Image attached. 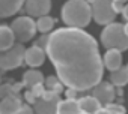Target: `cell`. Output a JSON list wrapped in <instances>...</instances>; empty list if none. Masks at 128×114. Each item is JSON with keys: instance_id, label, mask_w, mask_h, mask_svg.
<instances>
[{"instance_id": "6da1fadb", "label": "cell", "mask_w": 128, "mask_h": 114, "mask_svg": "<svg viewBox=\"0 0 128 114\" xmlns=\"http://www.w3.org/2000/svg\"><path fill=\"white\" fill-rule=\"evenodd\" d=\"M45 54L56 68L57 78L71 90H92L101 83L104 65L96 41L82 29L63 27L48 36Z\"/></svg>"}, {"instance_id": "7a4b0ae2", "label": "cell", "mask_w": 128, "mask_h": 114, "mask_svg": "<svg viewBox=\"0 0 128 114\" xmlns=\"http://www.w3.org/2000/svg\"><path fill=\"white\" fill-rule=\"evenodd\" d=\"M90 3L83 0H70L62 6V20L71 29H82L90 23Z\"/></svg>"}, {"instance_id": "3957f363", "label": "cell", "mask_w": 128, "mask_h": 114, "mask_svg": "<svg viewBox=\"0 0 128 114\" xmlns=\"http://www.w3.org/2000/svg\"><path fill=\"white\" fill-rule=\"evenodd\" d=\"M101 42L107 50H118V51L128 50V36L124 32V24L112 23L106 26V29L101 33Z\"/></svg>"}, {"instance_id": "277c9868", "label": "cell", "mask_w": 128, "mask_h": 114, "mask_svg": "<svg viewBox=\"0 0 128 114\" xmlns=\"http://www.w3.org/2000/svg\"><path fill=\"white\" fill-rule=\"evenodd\" d=\"M11 30L18 42H29L36 33V21L30 17H18L12 21Z\"/></svg>"}, {"instance_id": "5b68a950", "label": "cell", "mask_w": 128, "mask_h": 114, "mask_svg": "<svg viewBox=\"0 0 128 114\" xmlns=\"http://www.w3.org/2000/svg\"><path fill=\"white\" fill-rule=\"evenodd\" d=\"M90 11H92V18L101 24V26H108L114 23L116 12L113 11L112 2L108 0H96L90 3Z\"/></svg>"}, {"instance_id": "8992f818", "label": "cell", "mask_w": 128, "mask_h": 114, "mask_svg": "<svg viewBox=\"0 0 128 114\" xmlns=\"http://www.w3.org/2000/svg\"><path fill=\"white\" fill-rule=\"evenodd\" d=\"M24 53L26 50L21 44H15L11 50L0 53V69L3 71L17 69L24 60Z\"/></svg>"}, {"instance_id": "52a82bcc", "label": "cell", "mask_w": 128, "mask_h": 114, "mask_svg": "<svg viewBox=\"0 0 128 114\" xmlns=\"http://www.w3.org/2000/svg\"><path fill=\"white\" fill-rule=\"evenodd\" d=\"M60 99L59 95L51 93V92H44V95L35 101L33 104V111L38 114H57Z\"/></svg>"}, {"instance_id": "ba28073f", "label": "cell", "mask_w": 128, "mask_h": 114, "mask_svg": "<svg viewBox=\"0 0 128 114\" xmlns=\"http://www.w3.org/2000/svg\"><path fill=\"white\" fill-rule=\"evenodd\" d=\"M92 96L101 104V105H110L113 104L116 98V89L108 81H101L92 89Z\"/></svg>"}, {"instance_id": "9c48e42d", "label": "cell", "mask_w": 128, "mask_h": 114, "mask_svg": "<svg viewBox=\"0 0 128 114\" xmlns=\"http://www.w3.org/2000/svg\"><path fill=\"white\" fill-rule=\"evenodd\" d=\"M24 9L26 14L32 18V17H45L48 15L50 9H51V2L48 0H29L24 3Z\"/></svg>"}, {"instance_id": "30bf717a", "label": "cell", "mask_w": 128, "mask_h": 114, "mask_svg": "<svg viewBox=\"0 0 128 114\" xmlns=\"http://www.w3.org/2000/svg\"><path fill=\"white\" fill-rule=\"evenodd\" d=\"M45 56H47V54H45V50H42V48L33 45V47H30V48L26 50V53H24V62H26L27 66H30V68H38V66L44 65Z\"/></svg>"}, {"instance_id": "8fae6325", "label": "cell", "mask_w": 128, "mask_h": 114, "mask_svg": "<svg viewBox=\"0 0 128 114\" xmlns=\"http://www.w3.org/2000/svg\"><path fill=\"white\" fill-rule=\"evenodd\" d=\"M23 104L18 95H11L0 101V114H18Z\"/></svg>"}, {"instance_id": "7c38bea8", "label": "cell", "mask_w": 128, "mask_h": 114, "mask_svg": "<svg viewBox=\"0 0 128 114\" xmlns=\"http://www.w3.org/2000/svg\"><path fill=\"white\" fill-rule=\"evenodd\" d=\"M102 65L112 72L120 69L122 68V54H120V51L107 50V53L104 54V59H102Z\"/></svg>"}, {"instance_id": "4fadbf2b", "label": "cell", "mask_w": 128, "mask_h": 114, "mask_svg": "<svg viewBox=\"0 0 128 114\" xmlns=\"http://www.w3.org/2000/svg\"><path fill=\"white\" fill-rule=\"evenodd\" d=\"M77 104H78L80 111L84 113V114H96V113L101 110V104H100L92 95L77 99Z\"/></svg>"}, {"instance_id": "5bb4252c", "label": "cell", "mask_w": 128, "mask_h": 114, "mask_svg": "<svg viewBox=\"0 0 128 114\" xmlns=\"http://www.w3.org/2000/svg\"><path fill=\"white\" fill-rule=\"evenodd\" d=\"M24 3L21 0H0V18H6L17 14Z\"/></svg>"}, {"instance_id": "9a60e30c", "label": "cell", "mask_w": 128, "mask_h": 114, "mask_svg": "<svg viewBox=\"0 0 128 114\" xmlns=\"http://www.w3.org/2000/svg\"><path fill=\"white\" fill-rule=\"evenodd\" d=\"M15 36L9 26H0V53L11 50L15 44Z\"/></svg>"}, {"instance_id": "2e32d148", "label": "cell", "mask_w": 128, "mask_h": 114, "mask_svg": "<svg viewBox=\"0 0 128 114\" xmlns=\"http://www.w3.org/2000/svg\"><path fill=\"white\" fill-rule=\"evenodd\" d=\"M44 81H45V78H44L42 72H39L36 69H30V71L24 72V75H23V86H26L27 89L41 86V84H44Z\"/></svg>"}, {"instance_id": "e0dca14e", "label": "cell", "mask_w": 128, "mask_h": 114, "mask_svg": "<svg viewBox=\"0 0 128 114\" xmlns=\"http://www.w3.org/2000/svg\"><path fill=\"white\" fill-rule=\"evenodd\" d=\"M57 114H84V113L80 111L77 99H65V101H60Z\"/></svg>"}, {"instance_id": "ac0fdd59", "label": "cell", "mask_w": 128, "mask_h": 114, "mask_svg": "<svg viewBox=\"0 0 128 114\" xmlns=\"http://www.w3.org/2000/svg\"><path fill=\"white\" fill-rule=\"evenodd\" d=\"M110 83L114 87H124L125 84H128V65L122 66L120 69L112 72L110 75Z\"/></svg>"}, {"instance_id": "d6986e66", "label": "cell", "mask_w": 128, "mask_h": 114, "mask_svg": "<svg viewBox=\"0 0 128 114\" xmlns=\"http://www.w3.org/2000/svg\"><path fill=\"white\" fill-rule=\"evenodd\" d=\"M54 23H56V21H54L51 17H48V15L41 17V18H38V21H36V30L41 32V33H44V35H47V33H50V32L53 30Z\"/></svg>"}, {"instance_id": "ffe728a7", "label": "cell", "mask_w": 128, "mask_h": 114, "mask_svg": "<svg viewBox=\"0 0 128 114\" xmlns=\"http://www.w3.org/2000/svg\"><path fill=\"white\" fill-rule=\"evenodd\" d=\"M45 90L47 92H51V93H56V95H60L62 93V83L57 77H48L45 81Z\"/></svg>"}, {"instance_id": "44dd1931", "label": "cell", "mask_w": 128, "mask_h": 114, "mask_svg": "<svg viewBox=\"0 0 128 114\" xmlns=\"http://www.w3.org/2000/svg\"><path fill=\"white\" fill-rule=\"evenodd\" d=\"M125 5H126V3H124V2H119V0H114V2H112L113 11L116 12V15H118V14H120V12H124V8H125Z\"/></svg>"}, {"instance_id": "7402d4cb", "label": "cell", "mask_w": 128, "mask_h": 114, "mask_svg": "<svg viewBox=\"0 0 128 114\" xmlns=\"http://www.w3.org/2000/svg\"><path fill=\"white\" fill-rule=\"evenodd\" d=\"M18 114H35V111H33V108H32L30 105L23 104V107H21V110H20Z\"/></svg>"}, {"instance_id": "603a6c76", "label": "cell", "mask_w": 128, "mask_h": 114, "mask_svg": "<svg viewBox=\"0 0 128 114\" xmlns=\"http://www.w3.org/2000/svg\"><path fill=\"white\" fill-rule=\"evenodd\" d=\"M76 93H77L76 90H71V89H70V90L66 92V98H68V99H76Z\"/></svg>"}, {"instance_id": "cb8c5ba5", "label": "cell", "mask_w": 128, "mask_h": 114, "mask_svg": "<svg viewBox=\"0 0 128 114\" xmlns=\"http://www.w3.org/2000/svg\"><path fill=\"white\" fill-rule=\"evenodd\" d=\"M122 15H124V18L126 20V23H128V3L125 5V8H124V12H122Z\"/></svg>"}, {"instance_id": "d4e9b609", "label": "cell", "mask_w": 128, "mask_h": 114, "mask_svg": "<svg viewBox=\"0 0 128 114\" xmlns=\"http://www.w3.org/2000/svg\"><path fill=\"white\" fill-rule=\"evenodd\" d=\"M96 114H110V113H108V110H107V108H101Z\"/></svg>"}, {"instance_id": "484cf974", "label": "cell", "mask_w": 128, "mask_h": 114, "mask_svg": "<svg viewBox=\"0 0 128 114\" xmlns=\"http://www.w3.org/2000/svg\"><path fill=\"white\" fill-rule=\"evenodd\" d=\"M124 32H125V35L128 36V23H126V24H124Z\"/></svg>"}, {"instance_id": "4316f807", "label": "cell", "mask_w": 128, "mask_h": 114, "mask_svg": "<svg viewBox=\"0 0 128 114\" xmlns=\"http://www.w3.org/2000/svg\"><path fill=\"white\" fill-rule=\"evenodd\" d=\"M0 83H2V75H0Z\"/></svg>"}]
</instances>
